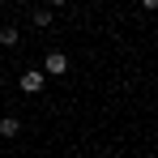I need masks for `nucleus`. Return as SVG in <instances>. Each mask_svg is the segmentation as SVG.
<instances>
[{"label":"nucleus","instance_id":"obj_3","mask_svg":"<svg viewBox=\"0 0 158 158\" xmlns=\"http://www.w3.org/2000/svg\"><path fill=\"white\" fill-rule=\"evenodd\" d=\"M17 132H22V120H17V115H4V120H0V137H4V141H13Z\"/></svg>","mask_w":158,"mask_h":158},{"label":"nucleus","instance_id":"obj_4","mask_svg":"<svg viewBox=\"0 0 158 158\" xmlns=\"http://www.w3.org/2000/svg\"><path fill=\"white\" fill-rule=\"evenodd\" d=\"M17 26H0V47H17Z\"/></svg>","mask_w":158,"mask_h":158},{"label":"nucleus","instance_id":"obj_2","mask_svg":"<svg viewBox=\"0 0 158 158\" xmlns=\"http://www.w3.org/2000/svg\"><path fill=\"white\" fill-rule=\"evenodd\" d=\"M17 85H22V94H39V90H43V69H26V73L17 77Z\"/></svg>","mask_w":158,"mask_h":158},{"label":"nucleus","instance_id":"obj_6","mask_svg":"<svg viewBox=\"0 0 158 158\" xmlns=\"http://www.w3.org/2000/svg\"><path fill=\"white\" fill-rule=\"evenodd\" d=\"M141 9H145V13H154V9H158V0H141Z\"/></svg>","mask_w":158,"mask_h":158},{"label":"nucleus","instance_id":"obj_7","mask_svg":"<svg viewBox=\"0 0 158 158\" xmlns=\"http://www.w3.org/2000/svg\"><path fill=\"white\" fill-rule=\"evenodd\" d=\"M47 4H69V0H47Z\"/></svg>","mask_w":158,"mask_h":158},{"label":"nucleus","instance_id":"obj_1","mask_svg":"<svg viewBox=\"0 0 158 158\" xmlns=\"http://www.w3.org/2000/svg\"><path fill=\"white\" fill-rule=\"evenodd\" d=\"M43 73H47V77H64V73H69V56L64 52H47L43 56Z\"/></svg>","mask_w":158,"mask_h":158},{"label":"nucleus","instance_id":"obj_5","mask_svg":"<svg viewBox=\"0 0 158 158\" xmlns=\"http://www.w3.org/2000/svg\"><path fill=\"white\" fill-rule=\"evenodd\" d=\"M34 26H39V30H52V26H56L52 9H34Z\"/></svg>","mask_w":158,"mask_h":158}]
</instances>
